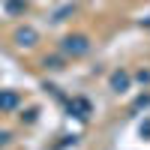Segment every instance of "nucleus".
<instances>
[{
    "label": "nucleus",
    "mask_w": 150,
    "mask_h": 150,
    "mask_svg": "<svg viewBox=\"0 0 150 150\" xmlns=\"http://www.w3.org/2000/svg\"><path fill=\"white\" fill-rule=\"evenodd\" d=\"M36 42V33L27 27V30H18V45H33Z\"/></svg>",
    "instance_id": "2"
},
{
    "label": "nucleus",
    "mask_w": 150,
    "mask_h": 150,
    "mask_svg": "<svg viewBox=\"0 0 150 150\" xmlns=\"http://www.w3.org/2000/svg\"><path fill=\"white\" fill-rule=\"evenodd\" d=\"M126 84H129V78H126V75H120V72L114 75V78H111V87H114V90H123Z\"/></svg>",
    "instance_id": "4"
},
{
    "label": "nucleus",
    "mask_w": 150,
    "mask_h": 150,
    "mask_svg": "<svg viewBox=\"0 0 150 150\" xmlns=\"http://www.w3.org/2000/svg\"><path fill=\"white\" fill-rule=\"evenodd\" d=\"M15 105H18L15 93H0V108H15Z\"/></svg>",
    "instance_id": "3"
},
{
    "label": "nucleus",
    "mask_w": 150,
    "mask_h": 150,
    "mask_svg": "<svg viewBox=\"0 0 150 150\" xmlns=\"http://www.w3.org/2000/svg\"><path fill=\"white\" fill-rule=\"evenodd\" d=\"M63 51L66 54H84L87 51V39L84 36H69V39L63 42Z\"/></svg>",
    "instance_id": "1"
}]
</instances>
